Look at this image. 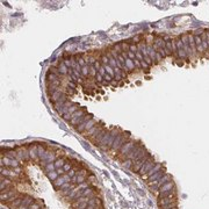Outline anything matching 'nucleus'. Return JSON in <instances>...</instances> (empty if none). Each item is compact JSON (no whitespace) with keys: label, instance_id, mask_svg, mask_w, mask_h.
Wrapping results in <instances>:
<instances>
[{"label":"nucleus","instance_id":"obj_1","mask_svg":"<svg viewBox=\"0 0 209 209\" xmlns=\"http://www.w3.org/2000/svg\"><path fill=\"white\" fill-rule=\"evenodd\" d=\"M86 113H87V112H86V107H85V106H81L79 109L77 110V112H75V113L72 114L71 120H70L67 123L70 124L71 127H73V128H75V127L77 126V123H78V121H79V120H80L81 117H83V116L86 114Z\"/></svg>","mask_w":209,"mask_h":209},{"label":"nucleus","instance_id":"obj_2","mask_svg":"<svg viewBox=\"0 0 209 209\" xmlns=\"http://www.w3.org/2000/svg\"><path fill=\"white\" fill-rule=\"evenodd\" d=\"M176 43H177V49H178L179 59H181V61H188L190 58H188L185 49H184V44H182V41H181L180 36H179V37H176Z\"/></svg>","mask_w":209,"mask_h":209},{"label":"nucleus","instance_id":"obj_3","mask_svg":"<svg viewBox=\"0 0 209 209\" xmlns=\"http://www.w3.org/2000/svg\"><path fill=\"white\" fill-rule=\"evenodd\" d=\"M165 173H166V170H165V168H160L159 171L156 172L153 176H151L150 178H149V179H147V186H149V187L155 186L157 184V181L159 180V179H160V178H162V177L164 176Z\"/></svg>","mask_w":209,"mask_h":209},{"label":"nucleus","instance_id":"obj_4","mask_svg":"<svg viewBox=\"0 0 209 209\" xmlns=\"http://www.w3.org/2000/svg\"><path fill=\"white\" fill-rule=\"evenodd\" d=\"M151 157H152L151 153H150V152H147V155L143 157V158L141 159V160H139V162L135 163L133 166H131V171L135 172V173H138V172L141 171V168L143 167V165H144V164H145V163H147V160H149V159L151 158Z\"/></svg>","mask_w":209,"mask_h":209},{"label":"nucleus","instance_id":"obj_5","mask_svg":"<svg viewBox=\"0 0 209 209\" xmlns=\"http://www.w3.org/2000/svg\"><path fill=\"white\" fill-rule=\"evenodd\" d=\"M72 181V178L67 173L65 174H63V176H59L56 179L55 181H52V184H53V187H55V190H57L58 187H61L62 185H64L65 182H71Z\"/></svg>","mask_w":209,"mask_h":209},{"label":"nucleus","instance_id":"obj_6","mask_svg":"<svg viewBox=\"0 0 209 209\" xmlns=\"http://www.w3.org/2000/svg\"><path fill=\"white\" fill-rule=\"evenodd\" d=\"M172 180V177H171V174H168V173H165V174H164V176L162 177V178H160V179H159V180L157 181V184L155 186H152V187H150V188H151L152 190H159V188H160V187H162L163 185H164V184H166V182H168V181H171Z\"/></svg>","mask_w":209,"mask_h":209},{"label":"nucleus","instance_id":"obj_7","mask_svg":"<svg viewBox=\"0 0 209 209\" xmlns=\"http://www.w3.org/2000/svg\"><path fill=\"white\" fill-rule=\"evenodd\" d=\"M188 44H190V51H192V57H199L198 51H196V45H195L194 34H193V32H190V33H188Z\"/></svg>","mask_w":209,"mask_h":209},{"label":"nucleus","instance_id":"obj_8","mask_svg":"<svg viewBox=\"0 0 209 209\" xmlns=\"http://www.w3.org/2000/svg\"><path fill=\"white\" fill-rule=\"evenodd\" d=\"M155 165H156V162H155L153 157H151V158H150V159H149V160H147V162L145 163L144 165H143V167L141 168V171L138 172V173H139L141 176H144V174H147V172L150 171V170H151V168L155 166Z\"/></svg>","mask_w":209,"mask_h":209},{"label":"nucleus","instance_id":"obj_9","mask_svg":"<svg viewBox=\"0 0 209 209\" xmlns=\"http://www.w3.org/2000/svg\"><path fill=\"white\" fill-rule=\"evenodd\" d=\"M181 41H182V44H184V49H185L186 53H187V56L188 58H193L192 57V51H190V44H188V33H185L182 34L180 36Z\"/></svg>","mask_w":209,"mask_h":209},{"label":"nucleus","instance_id":"obj_10","mask_svg":"<svg viewBox=\"0 0 209 209\" xmlns=\"http://www.w3.org/2000/svg\"><path fill=\"white\" fill-rule=\"evenodd\" d=\"M35 201H36V199H34L32 195L26 194V196H24V199H23V202H22V204H21L18 209H28Z\"/></svg>","mask_w":209,"mask_h":209},{"label":"nucleus","instance_id":"obj_11","mask_svg":"<svg viewBox=\"0 0 209 209\" xmlns=\"http://www.w3.org/2000/svg\"><path fill=\"white\" fill-rule=\"evenodd\" d=\"M165 198H177V188L174 187L171 190H166L163 193H158V200L165 199Z\"/></svg>","mask_w":209,"mask_h":209},{"label":"nucleus","instance_id":"obj_12","mask_svg":"<svg viewBox=\"0 0 209 209\" xmlns=\"http://www.w3.org/2000/svg\"><path fill=\"white\" fill-rule=\"evenodd\" d=\"M162 166H163V165H162V164H160V163H156V165H155V166L152 167L151 170H150V171L147 172V174H144V176H142V178H143V179H145V180H147V179H149L150 177L153 176V174H155L156 172L159 171V170L162 168Z\"/></svg>","mask_w":209,"mask_h":209},{"label":"nucleus","instance_id":"obj_13","mask_svg":"<svg viewBox=\"0 0 209 209\" xmlns=\"http://www.w3.org/2000/svg\"><path fill=\"white\" fill-rule=\"evenodd\" d=\"M24 196H26V194L23 195V196H20V198H18V199H15L14 201H12L11 203L7 204V207L10 209H18L22 204V202H23V199Z\"/></svg>","mask_w":209,"mask_h":209},{"label":"nucleus","instance_id":"obj_14","mask_svg":"<svg viewBox=\"0 0 209 209\" xmlns=\"http://www.w3.org/2000/svg\"><path fill=\"white\" fill-rule=\"evenodd\" d=\"M178 202V198H165V199L158 200V207H163V206H167V204L174 203Z\"/></svg>","mask_w":209,"mask_h":209},{"label":"nucleus","instance_id":"obj_15","mask_svg":"<svg viewBox=\"0 0 209 209\" xmlns=\"http://www.w3.org/2000/svg\"><path fill=\"white\" fill-rule=\"evenodd\" d=\"M101 123H102V122H101V121H99V122H98V123L95 124L94 127H92V128L90 129V130H87V131H85V135H84V136H85L86 138H91L92 137V136H93V135H94L95 133H96V131H98V129L100 128V126H101Z\"/></svg>","mask_w":209,"mask_h":209},{"label":"nucleus","instance_id":"obj_16","mask_svg":"<svg viewBox=\"0 0 209 209\" xmlns=\"http://www.w3.org/2000/svg\"><path fill=\"white\" fill-rule=\"evenodd\" d=\"M176 186H174V182H173V180L168 181V182H166V184H164V185L158 190V193H163V192H166V190H173Z\"/></svg>","mask_w":209,"mask_h":209},{"label":"nucleus","instance_id":"obj_17","mask_svg":"<svg viewBox=\"0 0 209 209\" xmlns=\"http://www.w3.org/2000/svg\"><path fill=\"white\" fill-rule=\"evenodd\" d=\"M66 164V157H59V158H57L56 160H55V163H53V166H55V170H57V168H61V167H63L64 165Z\"/></svg>","mask_w":209,"mask_h":209},{"label":"nucleus","instance_id":"obj_18","mask_svg":"<svg viewBox=\"0 0 209 209\" xmlns=\"http://www.w3.org/2000/svg\"><path fill=\"white\" fill-rule=\"evenodd\" d=\"M57 69H58V71H59V73H61L62 76H66L67 73H69V67L65 65V63H64V62H59V63H58Z\"/></svg>","mask_w":209,"mask_h":209},{"label":"nucleus","instance_id":"obj_19","mask_svg":"<svg viewBox=\"0 0 209 209\" xmlns=\"http://www.w3.org/2000/svg\"><path fill=\"white\" fill-rule=\"evenodd\" d=\"M47 177H48V179L49 180H51V181H55L56 179H57L58 177H59V174H58L57 172H56V170L55 171H52V172H49V173H47Z\"/></svg>","mask_w":209,"mask_h":209},{"label":"nucleus","instance_id":"obj_20","mask_svg":"<svg viewBox=\"0 0 209 209\" xmlns=\"http://www.w3.org/2000/svg\"><path fill=\"white\" fill-rule=\"evenodd\" d=\"M81 77H83V78L90 77V67H88V64L81 67Z\"/></svg>","mask_w":209,"mask_h":209},{"label":"nucleus","instance_id":"obj_21","mask_svg":"<svg viewBox=\"0 0 209 209\" xmlns=\"http://www.w3.org/2000/svg\"><path fill=\"white\" fill-rule=\"evenodd\" d=\"M28 209H42V202H41V200L36 199V201H35Z\"/></svg>","mask_w":209,"mask_h":209},{"label":"nucleus","instance_id":"obj_22","mask_svg":"<svg viewBox=\"0 0 209 209\" xmlns=\"http://www.w3.org/2000/svg\"><path fill=\"white\" fill-rule=\"evenodd\" d=\"M177 206H178V202H174V203H171V204H167V206L159 207V209H172V208H176Z\"/></svg>","mask_w":209,"mask_h":209},{"label":"nucleus","instance_id":"obj_23","mask_svg":"<svg viewBox=\"0 0 209 209\" xmlns=\"http://www.w3.org/2000/svg\"><path fill=\"white\" fill-rule=\"evenodd\" d=\"M63 168H64V171H65V173H67V172H70L73 168V166H72L71 163H66L64 166H63Z\"/></svg>","mask_w":209,"mask_h":209},{"label":"nucleus","instance_id":"obj_24","mask_svg":"<svg viewBox=\"0 0 209 209\" xmlns=\"http://www.w3.org/2000/svg\"><path fill=\"white\" fill-rule=\"evenodd\" d=\"M130 51L134 52V53H136V52L138 51L137 44H135V43H131V44H130Z\"/></svg>","mask_w":209,"mask_h":209},{"label":"nucleus","instance_id":"obj_25","mask_svg":"<svg viewBox=\"0 0 209 209\" xmlns=\"http://www.w3.org/2000/svg\"><path fill=\"white\" fill-rule=\"evenodd\" d=\"M98 73H99L100 76H101V77H102V78H104V77L106 76V73H107V72H106V70H105V67L102 66V65H101V67H100L99 71H98Z\"/></svg>","mask_w":209,"mask_h":209},{"label":"nucleus","instance_id":"obj_26","mask_svg":"<svg viewBox=\"0 0 209 209\" xmlns=\"http://www.w3.org/2000/svg\"><path fill=\"white\" fill-rule=\"evenodd\" d=\"M135 55H136V58H137L138 61H139V62H142V61H144V57H143V53L141 51H137L136 52V53H135Z\"/></svg>","mask_w":209,"mask_h":209},{"label":"nucleus","instance_id":"obj_27","mask_svg":"<svg viewBox=\"0 0 209 209\" xmlns=\"http://www.w3.org/2000/svg\"><path fill=\"white\" fill-rule=\"evenodd\" d=\"M156 59H157V64H158V63L162 62V61H163V59H164V58L162 57V55H160L159 52H156Z\"/></svg>","mask_w":209,"mask_h":209},{"label":"nucleus","instance_id":"obj_28","mask_svg":"<svg viewBox=\"0 0 209 209\" xmlns=\"http://www.w3.org/2000/svg\"><path fill=\"white\" fill-rule=\"evenodd\" d=\"M127 55H128V58H130L131 61H134V59H136V55H135L134 52L128 51V52H127Z\"/></svg>","mask_w":209,"mask_h":209},{"label":"nucleus","instance_id":"obj_29","mask_svg":"<svg viewBox=\"0 0 209 209\" xmlns=\"http://www.w3.org/2000/svg\"><path fill=\"white\" fill-rule=\"evenodd\" d=\"M56 172H57L59 176H63V174H65V171H64V168H63V167H61V168H57V170H56Z\"/></svg>","mask_w":209,"mask_h":209},{"label":"nucleus","instance_id":"obj_30","mask_svg":"<svg viewBox=\"0 0 209 209\" xmlns=\"http://www.w3.org/2000/svg\"><path fill=\"white\" fill-rule=\"evenodd\" d=\"M172 209H178V208H177V207H176V208H172Z\"/></svg>","mask_w":209,"mask_h":209}]
</instances>
